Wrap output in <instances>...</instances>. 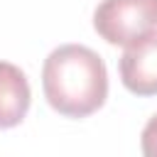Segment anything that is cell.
I'll use <instances>...</instances> for the list:
<instances>
[{"label":"cell","mask_w":157,"mask_h":157,"mask_svg":"<svg viewBox=\"0 0 157 157\" xmlns=\"http://www.w3.org/2000/svg\"><path fill=\"white\" fill-rule=\"evenodd\" d=\"M42 88L47 103L66 118H86L108 98V71L98 52L61 44L44 59Z\"/></svg>","instance_id":"1"},{"label":"cell","mask_w":157,"mask_h":157,"mask_svg":"<svg viewBox=\"0 0 157 157\" xmlns=\"http://www.w3.org/2000/svg\"><path fill=\"white\" fill-rule=\"evenodd\" d=\"M93 27L108 44L130 47L157 32V0H101Z\"/></svg>","instance_id":"2"},{"label":"cell","mask_w":157,"mask_h":157,"mask_svg":"<svg viewBox=\"0 0 157 157\" xmlns=\"http://www.w3.org/2000/svg\"><path fill=\"white\" fill-rule=\"evenodd\" d=\"M140 147H142V155H147V157H157V115H152V118L147 120V125L142 128Z\"/></svg>","instance_id":"5"},{"label":"cell","mask_w":157,"mask_h":157,"mask_svg":"<svg viewBox=\"0 0 157 157\" xmlns=\"http://www.w3.org/2000/svg\"><path fill=\"white\" fill-rule=\"evenodd\" d=\"M32 103V91L25 71L10 61H0V130L25 120Z\"/></svg>","instance_id":"4"},{"label":"cell","mask_w":157,"mask_h":157,"mask_svg":"<svg viewBox=\"0 0 157 157\" xmlns=\"http://www.w3.org/2000/svg\"><path fill=\"white\" fill-rule=\"evenodd\" d=\"M120 81L135 96H157V32L125 47L120 61Z\"/></svg>","instance_id":"3"}]
</instances>
